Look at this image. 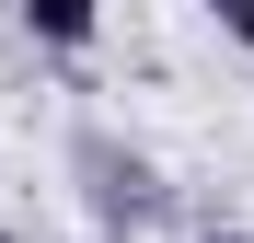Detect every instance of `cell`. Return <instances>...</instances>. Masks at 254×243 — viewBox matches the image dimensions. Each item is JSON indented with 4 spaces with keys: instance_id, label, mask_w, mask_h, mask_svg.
I'll return each instance as SVG.
<instances>
[{
    "instance_id": "cell-3",
    "label": "cell",
    "mask_w": 254,
    "mask_h": 243,
    "mask_svg": "<svg viewBox=\"0 0 254 243\" xmlns=\"http://www.w3.org/2000/svg\"><path fill=\"white\" fill-rule=\"evenodd\" d=\"M208 23H220L231 47H254V0H208Z\"/></svg>"
},
{
    "instance_id": "cell-1",
    "label": "cell",
    "mask_w": 254,
    "mask_h": 243,
    "mask_svg": "<svg viewBox=\"0 0 254 243\" xmlns=\"http://www.w3.org/2000/svg\"><path fill=\"white\" fill-rule=\"evenodd\" d=\"M81 174H93V220H116V232L162 220V174H150V162H127V151H104V139H81Z\"/></svg>"
},
{
    "instance_id": "cell-5",
    "label": "cell",
    "mask_w": 254,
    "mask_h": 243,
    "mask_svg": "<svg viewBox=\"0 0 254 243\" xmlns=\"http://www.w3.org/2000/svg\"><path fill=\"white\" fill-rule=\"evenodd\" d=\"M0 243H12V232H0Z\"/></svg>"
},
{
    "instance_id": "cell-2",
    "label": "cell",
    "mask_w": 254,
    "mask_h": 243,
    "mask_svg": "<svg viewBox=\"0 0 254 243\" xmlns=\"http://www.w3.org/2000/svg\"><path fill=\"white\" fill-rule=\"evenodd\" d=\"M12 12H23L35 47H93L104 35V0H12Z\"/></svg>"
},
{
    "instance_id": "cell-4",
    "label": "cell",
    "mask_w": 254,
    "mask_h": 243,
    "mask_svg": "<svg viewBox=\"0 0 254 243\" xmlns=\"http://www.w3.org/2000/svg\"><path fill=\"white\" fill-rule=\"evenodd\" d=\"M208 243H254V232H208Z\"/></svg>"
}]
</instances>
